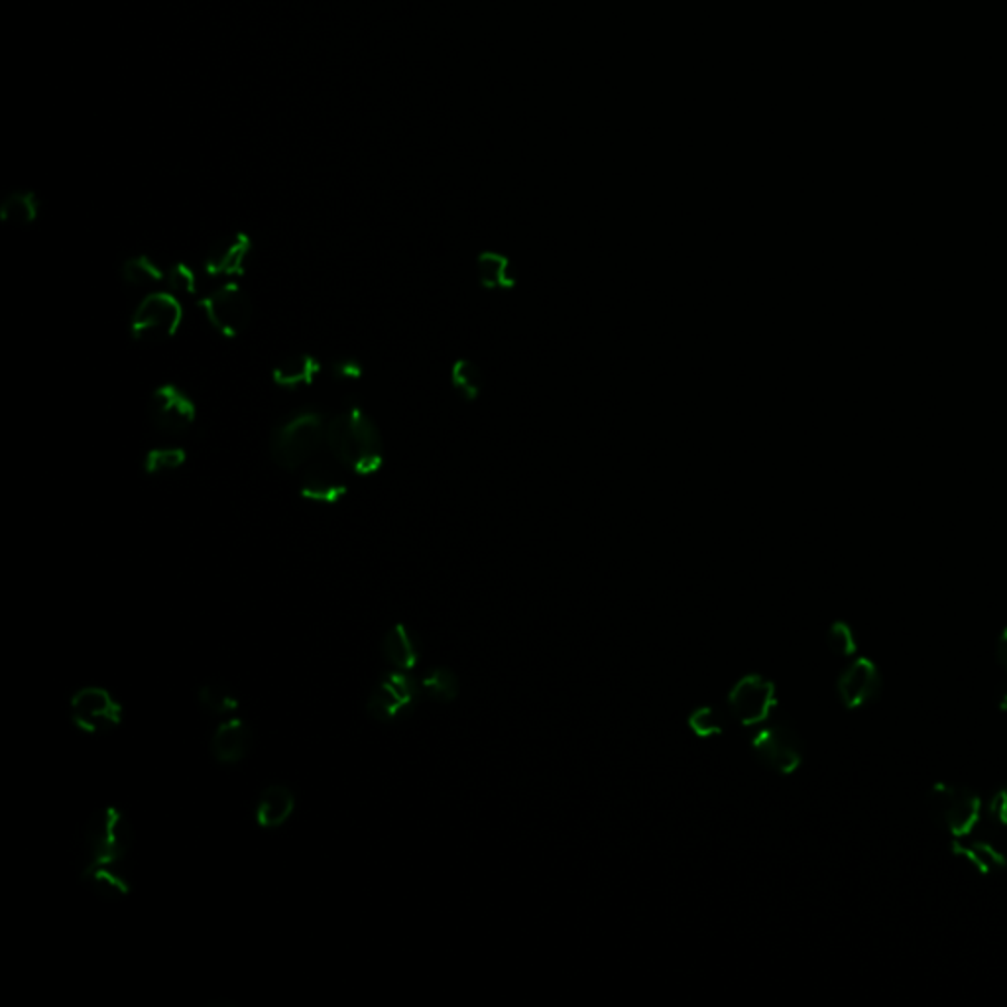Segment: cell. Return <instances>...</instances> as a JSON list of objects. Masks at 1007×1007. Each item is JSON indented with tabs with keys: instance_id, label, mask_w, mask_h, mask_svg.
<instances>
[{
	"instance_id": "1",
	"label": "cell",
	"mask_w": 1007,
	"mask_h": 1007,
	"mask_svg": "<svg viewBox=\"0 0 1007 1007\" xmlns=\"http://www.w3.org/2000/svg\"><path fill=\"white\" fill-rule=\"evenodd\" d=\"M325 447L345 469L363 477L381 470L384 463L381 429L361 407H346L329 419Z\"/></svg>"
},
{
	"instance_id": "2",
	"label": "cell",
	"mask_w": 1007,
	"mask_h": 1007,
	"mask_svg": "<svg viewBox=\"0 0 1007 1007\" xmlns=\"http://www.w3.org/2000/svg\"><path fill=\"white\" fill-rule=\"evenodd\" d=\"M328 419L318 409L283 417L270 434V457L283 470H301L328 445Z\"/></svg>"
},
{
	"instance_id": "3",
	"label": "cell",
	"mask_w": 1007,
	"mask_h": 1007,
	"mask_svg": "<svg viewBox=\"0 0 1007 1007\" xmlns=\"http://www.w3.org/2000/svg\"><path fill=\"white\" fill-rule=\"evenodd\" d=\"M133 842V827L126 814L116 807H103L91 814L83 829V866H123Z\"/></svg>"
},
{
	"instance_id": "4",
	"label": "cell",
	"mask_w": 1007,
	"mask_h": 1007,
	"mask_svg": "<svg viewBox=\"0 0 1007 1007\" xmlns=\"http://www.w3.org/2000/svg\"><path fill=\"white\" fill-rule=\"evenodd\" d=\"M928 813L953 839H964L980 824L984 803L980 796L964 786L937 783L928 791Z\"/></svg>"
},
{
	"instance_id": "5",
	"label": "cell",
	"mask_w": 1007,
	"mask_h": 1007,
	"mask_svg": "<svg viewBox=\"0 0 1007 1007\" xmlns=\"http://www.w3.org/2000/svg\"><path fill=\"white\" fill-rule=\"evenodd\" d=\"M422 695L424 691L419 681L414 679L409 672L392 669L372 687L366 698V713L376 723H398L416 710Z\"/></svg>"
},
{
	"instance_id": "6",
	"label": "cell",
	"mask_w": 1007,
	"mask_h": 1007,
	"mask_svg": "<svg viewBox=\"0 0 1007 1007\" xmlns=\"http://www.w3.org/2000/svg\"><path fill=\"white\" fill-rule=\"evenodd\" d=\"M184 310L174 293L150 292L142 298L131 319V335L142 345H156L177 333Z\"/></svg>"
},
{
	"instance_id": "7",
	"label": "cell",
	"mask_w": 1007,
	"mask_h": 1007,
	"mask_svg": "<svg viewBox=\"0 0 1007 1007\" xmlns=\"http://www.w3.org/2000/svg\"><path fill=\"white\" fill-rule=\"evenodd\" d=\"M953 852L980 874H999L1007 870V829L982 817L968 837L955 839Z\"/></svg>"
},
{
	"instance_id": "8",
	"label": "cell",
	"mask_w": 1007,
	"mask_h": 1007,
	"mask_svg": "<svg viewBox=\"0 0 1007 1007\" xmlns=\"http://www.w3.org/2000/svg\"><path fill=\"white\" fill-rule=\"evenodd\" d=\"M205 318L219 335L237 339L252 321V300L239 283H222L199 301Z\"/></svg>"
},
{
	"instance_id": "9",
	"label": "cell",
	"mask_w": 1007,
	"mask_h": 1007,
	"mask_svg": "<svg viewBox=\"0 0 1007 1007\" xmlns=\"http://www.w3.org/2000/svg\"><path fill=\"white\" fill-rule=\"evenodd\" d=\"M124 708L121 700L98 685H87L73 693L70 700V718L75 728L87 734H106L123 723Z\"/></svg>"
},
{
	"instance_id": "10",
	"label": "cell",
	"mask_w": 1007,
	"mask_h": 1007,
	"mask_svg": "<svg viewBox=\"0 0 1007 1007\" xmlns=\"http://www.w3.org/2000/svg\"><path fill=\"white\" fill-rule=\"evenodd\" d=\"M751 750L766 768L781 776L793 774L803 764V740L796 728L786 723L768 726L756 734Z\"/></svg>"
},
{
	"instance_id": "11",
	"label": "cell",
	"mask_w": 1007,
	"mask_h": 1007,
	"mask_svg": "<svg viewBox=\"0 0 1007 1007\" xmlns=\"http://www.w3.org/2000/svg\"><path fill=\"white\" fill-rule=\"evenodd\" d=\"M728 707L740 725H764L778 707L776 685L756 673L744 675L728 693Z\"/></svg>"
},
{
	"instance_id": "12",
	"label": "cell",
	"mask_w": 1007,
	"mask_h": 1007,
	"mask_svg": "<svg viewBox=\"0 0 1007 1007\" xmlns=\"http://www.w3.org/2000/svg\"><path fill=\"white\" fill-rule=\"evenodd\" d=\"M148 416L156 429L168 435H181L194 427L197 406L186 390L176 384H162L148 399Z\"/></svg>"
},
{
	"instance_id": "13",
	"label": "cell",
	"mask_w": 1007,
	"mask_h": 1007,
	"mask_svg": "<svg viewBox=\"0 0 1007 1007\" xmlns=\"http://www.w3.org/2000/svg\"><path fill=\"white\" fill-rule=\"evenodd\" d=\"M345 467L333 459H315L301 469L300 495L318 504H335L349 492Z\"/></svg>"
},
{
	"instance_id": "14",
	"label": "cell",
	"mask_w": 1007,
	"mask_h": 1007,
	"mask_svg": "<svg viewBox=\"0 0 1007 1007\" xmlns=\"http://www.w3.org/2000/svg\"><path fill=\"white\" fill-rule=\"evenodd\" d=\"M882 689H884L882 673L878 665L866 657L850 663L837 681L840 703L849 710L868 707L882 695Z\"/></svg>"
},
{
	"instance_id": "15",
	"label": "cell",
	"mask_w": 1007,
	"mask_h": 1007,
	"mask_svg": "<svg viewBox=\"0 0 1007 1007\" xmlns=\"http://www.w3.org/2000/svg\"><path fill=\"white\" fill-rule=\"evenodd\" d=\"M252 252V240L245 232H235L212 242L204 260V270L212 278L240 276Z\"/></svg>"
},
{
	"instance_id": "16",
	"label": "cell",
	"mask_w": 1007,
	"mask_h": 1007,
	"mask_svg": "<svg viewBox=\"0 0 1007 1007\" xmlns=\"http://www.w3.org/2000/svg\"><path fill=\"white\" fill-rule=\"evenodd\" d=\"M252 748V730L250 726L239 718L229 716L221 725L215 728L209 743L212 760L221 766H237L247 760L248 751Z\"/></svg>"
},
{
	"instance_id": "17",
	"label": "cell",
	"mask_w": 1007,
	"mask_h": 1007,
	"mask_svg": "<svg viewBox=\"0 0 1007 1007\" xmlns=\"http://www.w3.org/2000/svg\"><path fill=\"white\" fill-rule=\"evenodd\" d=\"M381 652L392 669L412 672L422 660V642L414 630L399 622L382 637Z\"/></svg>"
},
{
	"instance_id": "18",
	"label": "cell",
	"mask_w": 1007,
	"mask_h": 1007,
	"mask_svg": "<svg viewBox=\"0 0 1007 1007\" xmlns=\"http://www.w3.org/2000/svg\"><path fill=\"white\" fill-rule=\"evenodd\" d=\"M295 793L282 783L266 787L255 807V821L264 831H276L292 819Z\"/></svg>"
},
{
	"instance_id": "19",
	"label": "cell",
	"mask_w": 1007,
	"mask_h": 1007,
	"mask_svg": "<svg viewBox=\"0 0 1007 1007\" xmlns=\"http://www.w3.org/2000/svg\"><path fill=\"white\" fill-rule=\"evenodd\" d=\"M323 366L315 356L308 353L292 354L272 368V382L283 390L308 388L318 381Z\"/></svg>"
},
{
	"instance_id": "20",
	"label": "cell",
	"mask_w": 1007,
	"mask_h": 1007,
	"mask_svg": "<svg viewBox=\"0 0 1007 1007\" xmlns=\"http://www.w3.org/2000/svg\"><path fill=\"white\" fill-rule=\"evenodd\" d=\"M80 878L91 892L103 900H123L133 890L121 866H83Z\"/></svg>"
},
{
	"instance_id": "21",
	"label": "cell",
	"mask_w": 1007,
	"mask_h": 1007,
	"mask_svg": "<svg viewBox=\"0 0 1007 1007\" xmlns=\"http://www.w3.org/2000/svg\"><path fill=\"white\" fill-rule=\"evenodd\" d=\"M478 280L487 290H508L516 286V274L512 272L510 258L498 252H482L477 260Z\"/></svg>"
},
{
	"instance_id": "22",
	"label": "cell",
	"mask_w": 1007,
	"mask_h": 1007,
	"mask_svg": "<svg viewBox=\"0 0 1007 1007\" xmlns=\"http://www.w3.org/2000/svg\"><path fill=\"white\" fill-rule=\"evenodd\" d=\"M197 703L211 716H235L240 708V700L235 691L221 681L204 683L197 689Z\"/></svg>"
},
{
	"instance_id": "23",
	"label": "cell",
	"mask_w": 1007,
	"mask_h": 1007,
	"mask_svg": "<svg viewBox=\"0 0 1007 1007\" xmlns=\"http://www.w3.org/2000/svg\"><path fill=\"white\" fill-rule=\"evenodd\" d=\"M40 201L32 191H12L0 204V219L12 227H28L38 219Z\"/></svg>"
},
{
	"instance_id": "24",
	"label": "cell",
	"mask_w": 1007,
	"mask_h": 1007,
	"mask_svg": "<svg viewBox=\"0 0 1007 1007\" xmlns=\"http://www.w3.org/2000/svg\"><path fill=\"white\" fill-rule=\"evenodd\" d=\"M422 691H424L425 697L434 703H442V705H447V703H453L455 698L459 697V677L455 675L453 669L449 667H432L429 672L425 673L422 681Z\"/></svg>"
},
{
	"instance_id": "25",
	"label": "cell",
	"mask_w": 1007,
	"mask_h": 1007,
	"mask_svg": "<svg viewBox=\"0 0 1007 1007\" xmlns=\"http://www.w3.org/2000/svg\"><path fill=\"white\" fill-rule=\"evenodd\" d=\"M121 278L128 288H152L156 283L166 282V272L150 257L141 255L124 260Z\"/></svg>"
},
{
	"instance_id": "26",
	"label": "cell",
	"mask_w": 1007,
	"mask_h": 1007,
	"mask_svg": "<svg viewBox=\"0 0 1007 1007\" xmlns=\"http://www.w3.org/2000/svg\"><path fill=\"white\" fill-rule=\"evenodd\" d=\"M187 453L181 447H156L144 455V470L148 475H166L181 469L186 463Z\"/></svg>"
},
{
	"instance_id": "27",
	"label": "cell",
	"mask_w": 1007,
	"mask_h": 1007,
	"mask_svg": "<svg viewBox=\"0 0 1007 1007\" xmlns=\"http://www.w3.org/2000/svg\"><path fill=\"white\" fill-rule=\"evenodd\" d=\"M451 382L463 398L473 402V399L478 398V394L482 390V372H480L477 364L463 359V361H457L455 366H453Z\"/></svg>"
},
{
	"instance_id": "28",
	"label": "cell",
	"mask_w": 1007,
	"mask_h": 1007,
	"mask_svg": "<svg viewBox=\"0 0 1007 1007\" xmlns=\"http://www.w3.org/2000/svg\"><path fill=\"white\" fill-rule=\"evenodd\" d=\"M689 728L698 738H713L720 736L725 730L723 716L713 707H700L693 710L689 716Z\"/></svg>"
},
{
	"instance_id": "29",
	"label": "cell",
	"mask_w": 1007,
	"mask_h": 1007,
	"mask_svg": "<svg viewBox=\"0 0 1007 1007\" xmlns=\"http://www.w3.org/2000/svg\"><path fill=\"white\" fill-rule=\"evenodd\" d=\"M827 645L832 654L839 655V657H852L858 650L857 636L847 622H834L829 627Z\"/></svg>"
},
{
	"instance_id": "30",
	"label": "cell",
	"mask_w": 1007,
	"mask_h": 1007,
	"mask_svg": "<svg viewBox=\"0 0 1007 1007\" xmlns=\"http://www.w3.org/2000/svg\"><path fill=\"white\" fill-rule=\"evenodd\" d=\"M166 283L169 290L176 293H195L197 292V276L189 266L184 262H176L166 270Z\"/></svg>"
},
{
	"instance_id": "31",
	"label": "cell",
	"mask_w": 1007,
	"mask_h": 1007,
	"mask_svg": "<svg viewBox=\"0 0 1007 1007\" xmlns=\"http://www.w3.org/2000/svg\"><path fill=\"white\" fill-rule=\"evenodd\" d=\"M984 817L1007 829V786L999 787L990 797V801L984 807Z\"/></svg>"
},
{
	"instance_id": "32",
	"label": "cell",
	"mask_w": 1007,
	"mask_h": 1007,
	"mask_svg": "<svg viewBox=\"0 0 1007 1007\" xmlns=\"http://www.w3.org/2000/svg\"><path fill=\"white\" fill-rule=\"evenodd\" d=\"M331 372H333L336 381L354 382L363 378L364 368L363 364L356 363L353 359H339L331 366Z\"/></svg>"
},
{
	"instance_id": "33",
	"label": "cell",
	"mask_w": 1007,
	"mask_h": 1007,
	"mask_svg": "<svg viewBox=\"0 0 1007 1007\" xmlns=\"http://www.w3.org/2000/svg\"><path fill=\"white\" fill-rule=\"evenodd\" d=\"M996 662L1006 669L1007 673V627L1001 632V636L998 637V644H996Z\"/></svg>"
},
{
	"instance_id": "34",
	"label": "cell",
	"mask_w": 1007,
	"mask_h": 1007,
	"mask_svg": "<svg viewBox=\"0 0 1007 1007\" xmlns=\"http://www.w3.org/2000/svg\"><path fill=\"white\" fill-rule=\"evenodd\" d=\"M996 703H998V708L1001 713H1007V673L1004 681L999 683L998 691H996Z\"/></svg>"
}]
</instances>
